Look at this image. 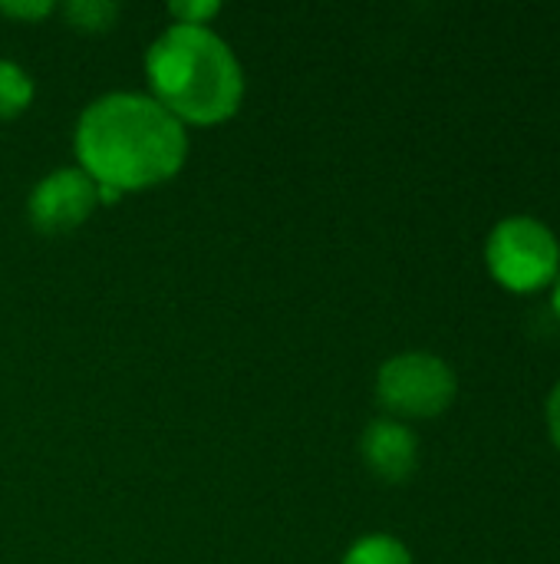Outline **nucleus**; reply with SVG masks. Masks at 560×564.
<instances>
[{"mask_svg": "<svg viewBox=\"0 0 560 564\" xmlns=\"http://www.w3.org/2000/svg\"><path fill=\"white\" fill-rule=\"evenodd\" d=\"M79 169L119 195L162 185L178 175L188 159L185 126L152 96L109 93L99 96L76 122Z\"/></svg>", "mask_w": 560, "mask_h": 564, "instance_id": "f257e3e1", "label": "nucleus"}, {"mask_svg": "<svg viewBox=\"0 0 560 564\" xmlns=\"http://www.w3.org/2000/svg\"><path fill=\"white\" fill-rule=\"evenodd\" d=\"M66 20L79 33H106L119 20V3H112V0H73V3H66Z\"/></svg>", "mask_w": 560, "mask_h": 564, "instance_id": "1a4fd4ad", "label": "nucleus"}, {"mask_svg": "<svg viewBox=\"0 0 560 564\" xmlns=\"http://www.w3.org/2000/svg\"><path fill=\"white\" fill-rule=\"evenodd\" d=\"M360 453L363 463L373 476L386 479V482H403L416 473L419 463V440L416 433L399 423V420H373L363 430L360 440Z\"/></svg>", "mask_w": 560, "mask_h": 564, "instance_id": "423d86ee", "label": "nucleus"}, {"mask_svg": "<svg viewBox=\"0 0 560 564\" xmlns=\"http://www.w3.org/2000/svg\"><path fill=\"white\" fill-rule=\"evenodd\" d=\"M455 373L436 354H399L386 360L376 373V397L393 413V420H429L452 406Z\"/></svg>", "mask_w": 560, "mask_h": 564, "instance_id": "20e7f679", "label": "nucleus"}, {"mask_svg": "<svg viewBox=\"0 0 560 564\" xmlns=\"http://www.w3.org/2000/svg\"><path fill=\"white\" fill-rule=\"evenodd\" d=\"M172 10V17H175V23H185V26H208V20L211 17H218V3H211V0H188V3H172L168 7Z\"/></svg>", "mask_w": 560, "mask_h": 564, "instance_id": "9d476101", "label": "nucleus"}, {"mask_svg": "<svg viewBox=\"0 0 560 564\" xmlns=\"http://www.w3.org/2000/svg\"><path fill=\"white\" fill-rule=\"evenodd\" d=\"M0 13L3 17H13V20H43L46 13H53V3L46 0H17V3H0Z\"/></svg>", "mask_w": 560, "mask_h": 564, "instance_id": "9b49d317", "label": "nucleus"}, {"mask_svg": "<svg viewBox=\"0 0 560 564\" xmlns=\"http://www.w3.org/2000/svg\"><path fill=\"white\" fill-rule=\"evenodd\" d=\"M343 564H413V555L393 535H366L347 552Z\"/></svg>", "mask_w": 560, "mask_h": 564, "instance_id": "6e6552de", "label": "nucleus"}, {"mask_svg": "<svg viewBox=\"0 0 560 564\" xmlns=\"http://www.w3.org/2000/svg\"><path fill=\"white\" fill-rule=\"evenodd\" d=\"M33 102V79L13 59H0V119L20 116Z\"/></svg>", "mask_w": 560, "mask_h": 564, "instance_id": "0eeeda50", "label": "nucleus"}, {"mask_svg": "<svg viewBox=\"0 0 560 564\" xmlns=\"http://www.w3.org/2000/svg\"><path fill=\"white\" fill-rule=\"evenodd\" d=\"M548 430H551L554 446L560 449V383L551 390V397H548Z\"/></svg>", "mask_w": 560, "mask_h": 564, "instance_id": "f8f14e48", "label": "nucleus"}, {"mask_svg": "<svg viewBox=\"0 0 560 564\" xmlns=\"http://www.w3.org/2000/svg\"><path fill=\"white\" fill-rule=\"evenodd\" d=\"M485 261L502 288L538 291L558 278L560 245L545 221L531 215H512L492 228L485 241Z\"/></svg>", "mask_w": 560, "mask_h": 564, "instance_id": "7ed1b4c3", "label": "nucleus"}, {"mask_svg": "<svg viewBox=\"0 0 560 564\" xmlns=\"http://www.w3.org/2000/svg\"><path fill=\"white\" fill-rule=\"evenodd\" d=\"M152 99L182 126H215L238 112L244 69L231 46L208 26L172 23L145 56Z\"/></svg>", "mask_w": 560, "mask_h": 564, "instance_id": "f03ea898", "label": "nucleus"}, {"mask_svg": "<svg viewBox=\"0 0 560 564\" xmlns=\"http://www.w3.org/2000/svg\"><path fill=\"white\" fill-rule=\"evenodd\" d=\"M99 205V185L83 169H56L33 188L26 212L36 231L66 235L89 221Z\"/></svg>", "mask_w": 560, "mask_h": 564, "instance_id": "39448f33", "label": "nucleus"}, {"mask_svg": "<svg viewBox=\"0 0 560 564\" xmlns=\"http://www.w3.org/2000/svg\"><path fill=\"white\" fill-rule=\"evenodd\" d=\"M551 307H554V314H558V321H560V278H558V284H554V297H551Z\"/></svg>", "mask_w": 560, "mask_h": 564, "instance_id": "ddd939ff", "label": "nucleus"}]
</instances>
